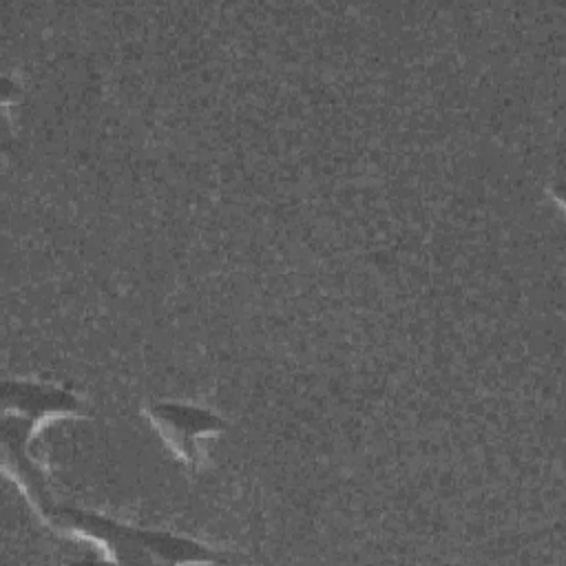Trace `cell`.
<instances>
[{
	"instance_id": "cell-2",
	"label": "cell",
	"mask_w": 566,
	"mask_h": 566,
	"mask_svg": "<svg viewBox=\"0 0 566 566\" xmlns=\"http://www.w3.org/2000/svg\"><path fill=\"white\" fill-rule=\"evenodd\" d=\"M146 416L172 453L195 471L208 464L203 440L226 429L214 411L186 402H153L146 407Z\"/></svg>"
},
{
	"instance_id": "cell-1",
	"label": "cell",
	"mask_w": 566,
	"mask_h": 566,
	"mask_svg": "<svg viewBox=\"0 0 566 566\" xmlns=\"http://www.w3.org/2000/svg\"><path fill=\"white\" fill-rule=\"evenodd\" d=\"M42 522L55 533L86 539L102 548L113 562L137 564H186V562H219L223 555L192 537L172 535L166 531L135 528L115 522L102 513L84 511L66 504H53Z\"/></svg>"
}]
</instances>
